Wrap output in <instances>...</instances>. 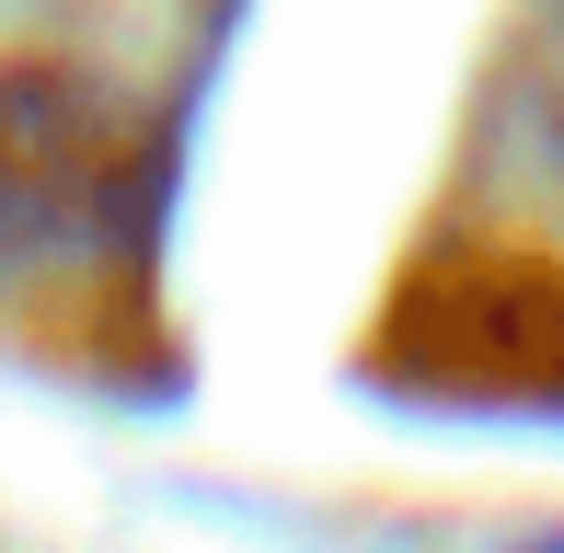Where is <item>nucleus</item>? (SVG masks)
I'll return each mask as SVG.
<instances>
[{
  "label": "nucleus",
  "mask_w": 564,
  "mask_h": 553,
  "mask_svg": "<svg viewBox=\"0 0 564 553\" xmlns=\"http://www.w3.org/2000/svg\"><path fill=\"white\" fill-rule=\"evenodd\" d=\"M553 553H564V542H553Z\"/></svg>",
  "instance_id": "obj_3"
},
{
  "label": "nucleus",
  "mask_w": 564,
  "mask_h": 553,
  "mask_svg": "<svg viewBox=\"0 0 564 553\" xmlns=\"http://www.w3.org/2000/svg\"><path fill=\"white\" fill-rule=\"evenodd\" d=\"M150 219V139L105 82L58 58L0 69V276L93 265Z\"/></svg>",
  "instance_id": "obj_2"
},
{
  "label": "nucleus",
  "mask_w": 564,
  "mask_h": 553,
  "mask_svg": "<svg viewBox=\"0 0 564 553\" xmlns=\"http://www.w3.org/2000/svg\"><path fill=\"white\" fill-rule=\"evenodd\" d=\"M369 369L426 404L564 415V242H426L369 323Z\"/></svg>",
  "instance_id": "obj_1"
}]
</instances>
